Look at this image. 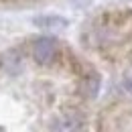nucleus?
Masks as SVG:
<instances>
[{
    "label": "nucleus",
    "instance_id": "nucleus-1",
    "mask_svg": "<svg viewBox=\"0 0 132 132\" xmlns=\"http://www.w3.org/2000/svg\"><path fill=\"white\" fill-rule=\"evenodd\" d=\"M55 53H57V45L53 39H39L33 47V55L39 63H51L55 59Z\"/></svg>",
    "mask_w": 132,
    "mask_h": 132
},
{
    "label": "nucleus",
    "instance_id": "nucleus-2",
    "mask_svg": "<svg viewBox=\"0 0 132 132\" xmlns=\"http://www.w3.org/2000/svg\"><path fill=\"white\" fill-rule=\"evenodd\" d=\"M124 87H126V92H130V94H132V79H128V81L124 83Z\"/></svg>",
    "mask_w": 132,
    "mask_h": 132
}]
</instances>
